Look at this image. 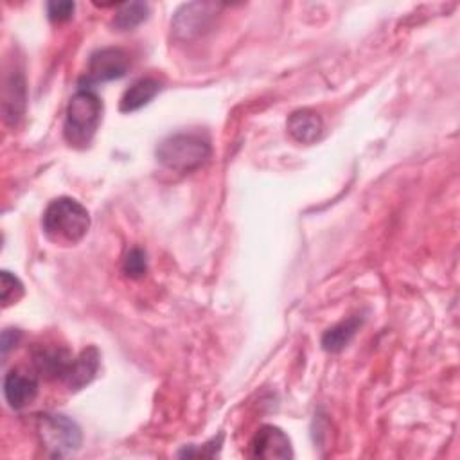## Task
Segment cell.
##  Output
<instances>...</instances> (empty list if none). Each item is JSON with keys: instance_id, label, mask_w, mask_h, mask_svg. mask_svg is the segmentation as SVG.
<instances>
[{"instance_id": "6da1fadb", "label": "cell", "mask_w": 460, "mask_h": 460, "mask_svg": "<svg viewBox=\"0 0 460 460\" xmlns=\"http://www.w3.org/2000/svg\"><path fill=\"white\" fill-rule=\"evenodd\" d=\"M42 226L52 243L75 245L89 233L91 214L78 200L61 196L47 205Z\"/></svg>"}, {"instance_id": "7a4b0ae2", "label": "cell", "mask_w": 460, "mask_h": 460, "mask_svg": "<svg viewBox=\"0 0 460 460\" xmlns=\"http://www.w3.org/2000/svg\"><path fill=\"white\" fill-rule=\"evenodd\" d=\"M210 142L202 133L182 131L166 137L157 147V161L170 171L193 173L210 157Z\"/></svg>"}, {"instance_id": "3957f363", "label": "cell", "mask_w": 460, "mask_h": 460, "mask_svg": "<svg viewBox=\"0 0 460 460\" xmlns=\"http://www.w3.org/2000/svg\"><path fill=\"white\" fill-rule=\"evenodd\" d=\"M103 117V103L98 94L91 89H82L75 92L67 107L63 135L65 140L74 147H87Z\"/></svg>"}, {"instance_id": "277c9868", "label": "cell", "mask_w": 460, "mask_h": 460, "mask_svg": "<svg viewBox=\"0 0 460 460\" xmlns=\"http://www.w3.org/2000/svg\"><path fill=\"white\" fill-rule=\"evenodd\" d=\"M36 430L52 456H67L82 446V430L67 416L44 414L38 417Z\"/></svg>"}, {"instance_id": "5b68a950", "label": "cell", "mask_w": 460, "mask_h": 460, "mask_svg": "<svg viewBox=\"0 0 460 460\" xmlns=\"http://www.w3.org/2000/svg\"><path fill=\"white\" fill-rule=\"evenodd\" d=\"M130 68V56L119 49V47H107L91 56L87 75L82 80V83L96 85L103 82L119 80L126 75Z\"/></svg>"}, {"instance_id": "8992f818", "label": "cell", "mask_w": 460, "mask_h": 460, "mask_svg": "<svg viewBox=\"0 0 460 460\" xmlns=\"http://www.w3.org/2000/svg\"><path fill=\"white\" fill-rule=\"evenodd\" d=\"M216 10L218 8L214 4H186L173 19L171 29L175 36L180 40H193L202 36L210 29L216 19Z\"/></svg>"}, {"instance_id": "52a82bcc", "label": "cell", "mask_w": 460, "mask_h": 460, "mask_svg": "<svg viewBox=\"0 0 460 460\" xmlns=\"http://www.w3.org/2000/svg\"><path fill=\"white\" fill-rule=\"evenodd\" d=\"M250 456L254 458H291V440L289 437L277 426L265 424L261 426L252 442H250Z\"/></svg>"}, {"instance_id": "ba28073f", "label": "cell", "mask_w": 460, "mask_h": 460, "mask_svg": "<svg viewBox=\"0 0 460 460\" xmlns=\"http://www.w3.org/2000/svg\"><path fill=\"white\" fill-rule=\"evenodd\" d=\"M74 356L61 345H38L33 349V365L47 379H67Z\"/></svg>"}, {"instance_id": "9c48e42d", "label": "cell", "mask_w": 460, "mask_h": 460, "mask_svg": "<svg viewBox=\"0 0 460 460\" xmlns=\"http://www.w3.org/2000/svg\"><path fill=\"white\" fill-rule=\"evenodd\" d=\"M38 394V381L35 376L22 372V370H12L4 379V396L12 408L20 410L26 408L35 401Z\"/></svg>"}, {"instance_id": "30bf717a", "label": "cell", "mask_w": 460, "mask_h": 460, "mask_svg": "<svg viewBox=\"0 0 460 460\" xmlns=\"http://www.w3.org/2000/svg\"><path fill=\"white\" fill-rule=\"evenodd\" d=\"M324 123L312 110H297L288 117V133L300 144H313L321 139Z\"/></svg>"}, {"instance_id": "8fae6325", "label": "cell", "mask_w": 460, "mask_h": 460, "mask_svg": "<svg viewBox=\"0 0 460 460\" xmlns=\"http://www.w3.org/2000/svg\"><path fill=\"white\" fill-rule=\"evenodd\" d=\"M99 360H101V356L96 347L85 349L78 358H75L70 367V372L65 379L68 389L75 393V391H82L83 387H87L99 370Z\"/></svg>"}, {"instance_id": "7c38bea8", "label": "cell", "mask_w": 460, "mask_h": 460, "mask_svg": "<svg viewBox=\"0 0 460 460\" xmlns=\"http://www.w3.org/2000/svg\"><path fill=\"white\" fill-rule=\"evenodd\" d=\"M163 91V83L155 78H142L139 82H135L123 96L121 99V112L130 114V112H137L142 107L149 105L155 96Z\"/></svg>"}, {"instance_id": "4fadbf2b", "label": "cell", "mask_w": 460, "mask_h": 460, "mask_svg": "<svg viewBox=\"0 0 460 460\" xmlns=\"http://www.w3.org/2000/svg\"><path fill=\"white\" fill-rule=\"evenodd\" d=\"M4 119L8 124H17L26 108V83L22 74H13L4 85Z\"/></svg>"}, {"instance_id": "5bb4252c", "label": "cell", "mask_w": 460, "mask_h": 460, "mask_svg": "<svg viewBox=\"0 0 460 460\" xmlns=\"http://www.w3.org/2000/svg\"><path fill=\"white\" fill-rule=\"evenodd\" d=\"M360 326H361V319H358V317H353L349 321L337 324L335 328L328 329L326 335L322 337V347L329 353H340L342 349H345L349 345V342L353 340V337L356 335Z\"/></svg>"}, {"instance_id": "9a60e30c", "label": "cell", "mask_w": 460, "mask_h": 460, "mask_svg": "<svg viewBox=\"0 0 460 460\" xmlns=\"http://www.w3.org/2000/svg\"><path fill=\"white\" fill-rule=\"evenodd\" d=\"M149 15V6L146 3H126L119 6L114 17V28L119 31H131L140 26Z\"/></svg>"}, {"instance_id": "2e32d148", "label": "cell", "mask_w": 460, "mask_h": 460, "mask_svg": "<svg viewBox=\"0 0 460 460\" xmlns=\"http://www.w3.org/2000/svg\"><path fill=\"white\" fill-rule=\"evenodd\" d=\"M0 279H3V284H0V295H3L4 308H8V305L17 304L22 298L24 284L20 282V279L17 275H13L8 270L0 274Z\"/></svg>"}, {"instance_id": "e0dca14e", "label": "cell", "mask_w": 460, "mask_h": 460, "mask_svg": "<svg viewBox=\"0 0 460 460\" xmlns=\"http://www.w3.org/2000/svg\"><path fill=\"white\" fill-rule=\"evenodd\" d=\"M146 270H147L146 254L140 249L130 250V254L124 259V274L131 279H139L146 274Z\"/></svg>"}, {"instance_id": "ac0fdd59", "label": "cell", "mask_w": 460, "mask_h": 460, "mask_svg": "<svg viewBox=\"0 0 460 460\" xmlns=\"http://www.w3.org/2000/svg\"><path fill=\"white\" fill-rule=\"evenodd\" d=\"M75 10V4L74 3H49L47 4V15L52 22H65L72 17Z\"/></svg>"}, {"instance_id": "d6986e66", "label": "cell", "mask_w": 460, "mask_h": 460, "mask_svg": "<svg viewBox=\"0 0 460 460\" xmlns=\"http://www.w3.org/2000/svg\"><path fill=\"white\" fill-rule=\"evenodd\" d=\"M20 337H22V333H20L19 329H6V331L3 333V354H4V356L10 353V349H12L13 345L19 344Z\"/></svg>"}]
</instances>
